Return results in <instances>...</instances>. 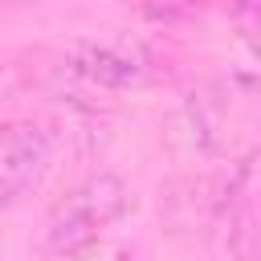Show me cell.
I'll use <instances>...</instances> for the list:
<instances>
[{
    "mask_svg": "<svg viewBox=\"0 0 261 261\" xmlns=\"http://www.w3.org/2000/svg\"><path fill=\"white\" fill-rule=\"evenodd\" d=\"M126 208H130V192L118 175H110V171L90 175L49 212V249L69 253V249L94 245L102 237V228H110Z\"/></svg>",
    "mask_w": 261,
    "mask_h": 261,
    "instance_id": "obj_1",
    "label": "cell"
},
{
    "mask_svg": "<svg viewBox=\"0 0 261 261\" xmlns=\"http://www.w3.org/2000/svg\"><path fill=\"white\" fill-rule=\"evenodd\" d=\"M49 163H53L49 130H41L33 122L0 126V204H16L33 188H41Z\"/></svg>",
    "mask_w": 261,
    "mask_h": 261,
    "instance_id": "obj_2",
    "label": "cell"
},
{
    "mask_svg": "<svg viewBox=\"0 0 261 261\" xmlns=\"http://www.w3.org/2000/svg\"><path fill=\"white\" fill-rule=\"evenodd\" d=\"M232 8H237V12H241V16H249V12H253V8H257V0H232Z\"/></svg>",
    "mask_w": 261,
    "mask_h": 261,
    "instance_id": "obj_7",
    "label": "cell"
},
{
    "mask_svg": "<svg viewBox=\"0 0 261 261\" xmlns=\"http://www.w3.org/2000/svg\"><path fill=\"white\" fill-rule=\"evenodd\" d=\"M204 0H139V8L147 16H159V20H171V16H184V12H196Z\"/></svg>",
    "mask_w": 261,
    "mask_h": 261,
    "instance_id": "obj_4",
    "label": "cell"
},
{
    "mask_svg": "<svg viewBox=\"0 0 261 261\" xmlns=\"http://www.w3.org/2000/svg\"><path fill=\"white\" fill-rule=\"evenodd\" d=\"M73 69L86 77V82H98V86H130L143 77L147 69V57L126 45V41H86L73 49Z\"/></svg>",
    "mask_w": 261,
    "mask_h": 261,
    "instance_id": "obj_3",
    "label": "cell"
},
{
    "mask_svg": "<svg viewBox=\"0 0 261 261\" xmlns=\"http://www.w3.org/2000/svg\"><path fill=\"white\" fill-rule=\"evenodd\" d=\"M8 86H12V69H0V106L8 102Z\"/></svg>",
    "mask_w": 261,
    "mask_h": 261,
    "instance_id": "obj_6",
    "label": "cell"
},
{
    "mask_svg": "<svg viewBox=\"0 0 261 261\" xmlns=\"http://www.w3.org/2000/svg\"><path fill=\"white\" fill-rule=\"evenodd\" d=\"M53 261H135V257H126V253H106V249H98V241L94 245H86V249H69V253H53Z\"/></svg>",
    "mask_w": 261,
    "mask_h": 261,
    "instance_id": "obj_5",
    "label": "cell"
}]
</instances>
